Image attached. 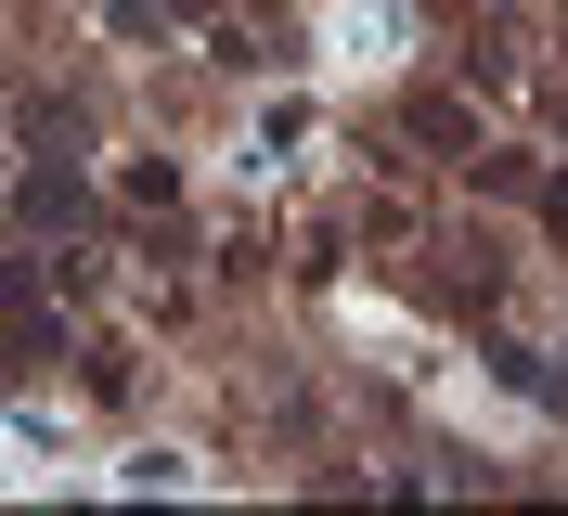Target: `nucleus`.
<instances>
[{"mask_svg": "<svg viewBox=\"0 0 568 516\" xmlns=\"http://www.w3.org/2000/svg\"><path fill=\"white\" fill-rule=\"evenodd\" d=\"M400 130H414L426 155H465V169H478V117H465L453 91H414V103H400Z\"/></svg>", "mask_w": 568, "mask_h": 516, "instance_id": "2", "label": "nucleus"}, {"mask_svg": "<svg viewBox=\"0 0 568 516\" xmlns=\"http://www.w3.org/2000/svg\"><path fill=\"white\" fill-rule=\"evenodd\" d=\"M169 13H207V0H169Z\"/></svg>", "mask_w": 568, "mask_h": 516, "instance_id": "5", "label": "nucleus"}, {"mask_svg": "<svg viewBox=\"0 0 568 516\" xmlns=\"http://www.w3.org/2000/svg\"><path fill=\"white\" fill-rule=\"evenodd\" d=\"M542 220H556V233H568V181H542Z\"/></svg>", "mask_w": 568, "mask_h": 516, "instance_id": "4", "label": "nucleus"}, {"mask_svg": "<svg viewBox=\"0 0 568 516\" xmlns=\"http://www.w3.org/2000/svg\"><path fill=\"white\" fill-rule=\"evenodd\" d=\"M52 284H65V272H39V259H0V323H27V362L52 348V323H39V310H52Z\"/></svg>", "mask_w": 568, "mask_h": 516, "instance_id": "3", "label": "nucleus"}, {"mask_svg": "<svg viewBox=\"0 0 568 516\" xmlns=\"http://www.w3.org/2000/svg\"><path fill=\"white\" fill-rule=\"evenodd\" d=\"M13 206H27V233H78V220H91V181H78V155H39V169L13 181Z\"/></svg>", "mask_w": 568, "mask_h": 516, "instance_id": "1", "label": "nucleus"}]
</instances>
